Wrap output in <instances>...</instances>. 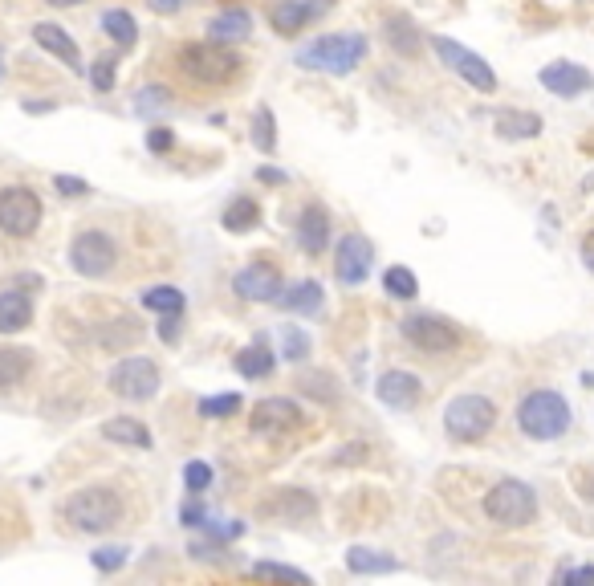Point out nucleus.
<instances>
[{
  "label": "nucleus",
  "mask_w": 594,
  "mask_h": 586,
  "mask_svg": "<svg viewBox=\"0 0 594 586\" xmlns=\"http://www.w3.org/2000/svg\"><path fill=\"white\" fill-rule=\"evenodd\" d=\"M241 53L224 41H192L180 49V70L196 82V86H224L241 74Z\"/></svg>",
  "instance_id": "nucleus-1"
},
{
  "label": "nucleus",
  "mask_w": 594,
  "mask_h": 586,
  "mask_svg": "<svg viewBox=\"0 0 594 586\" xmlns=\"http://www.w3.org/2000/svg\"><path fill=\"white\" fill-rule=\"evenodd\" d=\"M62 513L82 534H106L110 525H118V517H123V501H118V493L106 485H90V489H78L62 505Z\"/></svg>",
  "instance_id": "nucleus-2"
},
{
  "label": "nucleus",
  "mask_w": 594,
  "mask_h": 586,
  "mask_svg": "<svg viewBox=\"0 0 594 586\" xmlns=\"http://www.w3.org/2000/svg\"><path fill=\"white\" fill-rule=\"evenodd\" d=\"M517 424L529 440H558L570 428V403L558 391H529L517 407Z\"/></svg>",
  "instance_id": "nucleus-3"
},
{
  "label": "nucleus",
  "mask_w": 594,
  "mask_h": 586,
  "mask_svg": "<svg viewBox=\"0 0 594 586\" xmlns=\"http://www.w3.org/2000/svg\"><path fill=\"white\" fill-rule=\"evenodd\" d=\"M363 57H367V41L359 33H334V37H318L306 49H297V66L326 70V74H350Z\"/></svg>",
  "instance_id": "nucleus-4"
},
{
  "label": "nucleus",
  "mask_w": 594,
  "mask_h": 586,
  "mask_svg": "<svg viewBox=\"0 0 594 586\" xmlns=\"http://www.w3.org/2000/svg\"><path fill=\"white\" fill-rule=\"evenodd\" d=\"M493 424H497V407L485 395H456L444 407V432L452 440H460V444H472V440L489 436Z\"/></svg>",
  "instance_id": "nucleus-5"
},
{
  "label": "nucleus",
  "mask_w": 594,
  "mask_h": 586,
  "mask_svg": "<svg viewBox=\"0 0 594 586\" xmlns=\"http://www.w3.org/2000/svg\"><path fill=\"white\" fill-rule=\"evenodd\" d=\"M533 513H538V497L525 481H497L485 497V517L497 521V525H529Z\"/></svg>",
  "instance_id": "nucleus-6"
},
{
  "label": "nucleus",
  "mask_w": 594,
  "mask_h": 586,
  "mask_svg": "<svg viewBox=\"0 0 594 586\" xmlns=\"http://www.w3.org/2000/svg\"><path fill=\"white\" fill-rule=\"evenodd\" d=\"M432 49L440 53V62H444L452 74H460L472 90H481V94H493V90H497V74H493V66L485 62V57H477L472 49H464V45H456V41H448V37H436Z\"/></svg>",
  "instance_id": "nucleus-7"
},
{
  "label": "nucleus",
  "mask_w": 594,
  "mask_h": 586,
  "mask_svg": "<svg viewBox=\"0 0 594 586\" xmlns=\"http://www.w3.org/2000/svg\"><path fill=\"white\" fill-rule=\"evenodd\" d=\"M118 261V245L110 241V232L102 228H86L74 237L70 245V265L82 273V277H106Z\"/></svg>",
  "instance_id": "nucleus-8"
},
{
  "label": "nucleus",
  "mask_w": 594,
  "mask_h": 586,
  "mask_svg": "<svg viewBox=\"0 0 594 586\" xmlns=\"http://www.w3.org/2000/svg\"><path fill=\"white\" fill-rule=\"evenodd\" d=\"M37 224H41V200L33 188L0 192V232L5 237H33Z\"/></svg>",
  "instance_id": "nucleus-9"
},
{
  "label": "nucleus",
  "mask_w": 594,
  "mask_h": 586,
  "mask_svg": "<svg viewBox=\"0 0 594 586\" xmlns=\"http://www.w3.org/2000/svg\"><path fill=\"white\" fill-rule=\"evenodd\" d=\"M399 330H403V338H407L411 346L428 350V355H448V350L460 346L456 326L444 322V318H436V314H411V318H403Z\"/></svg>",
  "instance_id": "nucleus-10"
},
{
  "label": "nucleus",
  "mask_w": 594,
  "mask_h": 586,
  "mask_svg": "<svg viewBox=\"0 0 594 586\" xmlns=\"http://www.w3.org/2000/svg\"><path fill=\"white\" fill-rule=\"evenodd\" d=\"M110 391L123 395V399H151L159 391V367L155 359H143V355H131L123 359L114 371H110Z\"/></svg>",
  "instance_id": "nucleus-11"
},
{
  "label": "nucleus",
  "mask_w": 594,
  "mask_h": 586,
  "mask_svg": "<svg viewBox=\"0 0 594 586\" xmlns=\"http://www.w3.org/2000/svg\"><path fill=\"white\" fill-rule=\"evenodd\" d=\"M371 261H375V249L363 232H350V237L338 241V253H334V277L342 285H363L367 273H371Z\"/></svg>",
  "instance_id": "nucleus-12"
},
{
  "label": "nucleus",
  "mask_w": 594,
  "mask_h": 586,
  "mask_svg": "<svg viewBox=\"0 0 594 586\" xmlns=\"http://www.w3.org/2000/svg\"><path fill=\"white\" fill-rule=\"evenodd\" d=\"M326 9H330V0H277V5H269V25L281 37H293Z\"/></svg>",
  "instance_id": "nucleus-13"
},
{
  "label": "nucleus",
  "mask_w": 594,
  "mask_h": 586,
  "mask_svg": "<svg viewBox=\"0 0 594 586\" xmlns=\"http://www.w3.org/2000/svg\"><path fill=\"white\" fill-rule=\"evenodd\" d=\"M297 424H302V407L293 399H261L253 407V432H261V436H281Z\"/></svg>",
  "instance_id": "nucleus-14"
},
{
  "label": "nucleus",
  "mask_w": 594,
  "mask_h": 586,
  "mask_svg": "<svg viewBox=\"0 0 594 586\" xmlns=\"http://www.w3.org/2000/svg\"><path fill=\"white\" fill-rule=\"evenodd\" d=\"M232 289L241 293L245 302H277L281 298V277H277L273 265H249V269L236 273Z\"/></svg>",
  "instance_id": "nucleus-15"
},
{
  "label": "nucleus",
  "mask_w": 594,
  "mask_h": 586,
  "mask_svg": "<svg viewBox=\"0 0 594 586\" xmlns=\"http://www.w3.org/2000/svg\"><path fill=\"white\" fill-rule=\"evenodd\" d=\"M542 86L550 94H558V98H578V94H586L594 86V78H590V70H582L574 62H554V66L542 70Z\"/></svg>",
  "instance_id": "nucleus-16"
},
{
  "label": "nucleus",
  "mask_w": 594,
  "mask_h": 586,
  "mask_svg": "<svg viewBox=\"0 0 594 586\" xmlns=\"http://www.w3.org/2000/svg\"><path fill=\"white\" fill-rule=\"evenodd\" d=\"M297 245H302V253H310V257H318L330 245V212L322 204H310V208H302V216H297Z\"/></svg>",
  "instance_id": "nucleus-17"
},
{
  "label": "nucleus",
  "mask_w": 594,
  "mask_h": 586,
  "mask_svg": "<svg viewBox=\"0 0 594 586\" xmlns=\"http://www.w3.org/2000/svg\"><path fill=\"white\" fill-rule=\"evenodd\" d=\"M420 395H424V383L415 379V375H407V371H387L379 379V399L387 407H395V412H407V407H415V403H420Z\"/></svg>",
  "instance_id": "nucleus-18"
},
{
  "label": "nucleus",
  "mask_w": 594,
  "mask_h": 586,
  "mask_svg": "<svg viewBox=\"0 0 594 586\" xmlns=\"http://www.w3.org/2000/svg\"><path fill=\"white\" fill-rule=\"evenodd\" d=\"M33 37H37V45H41V49H49V53H53L62 66H70L74 74H82V53H78L74 37H70L62 25H49V21H41V25H33Z\"/></svg>",
  "instance_id": "nucleus-19"
},
{
  "label": "nucleus",
  "mask_w": 594,
  "mask_h": 586,
  "mask_svg": "<svg viewBox=\"0 0 594 586\" xmlns=\"http://www.w3.org/2000/svg\"><path fill=\"white\" fill-rule=\"evenodd\" d=\"M33 322V302L17 289L0 293V334H21Z\"/></svg>",
  "instance_id": "nucleus-20"
},
{
  "label": "nucleus",
  "mask_w": 594,
  "mask_h": 586,
  "mask_svg": "<svg viewBox=\"0 0 594 586\" xmlns=\"http://www.w3.org/2000/svg\"><path fill=\"white\" fill-rule=\"evenodd\" d=\"M273 350H269V338L261 334L257 342H249L241 355H236V371H241L245 379H269L273 375Z\"/></svg>",
  "instance_id": "nucleus-21"
},
{
  "label": "nucleus",
  "mask_w": 594,
  "mask_h": 586,
  "mask_svg": "<svg viewBox=\"0 0 594 586\" xmlns=\"http://www.w3.org/2000/svg\"><path fill=\"white\" fill-rule=\"evenodd\" d=\"M249 29H253V17L245 13V9H224L212 25H208V33H212V41H224V45H232V41H245L249 37Z\"/></svg>",
  "instance_id": "nucleus-22"
},
{
  "label": "nucleus",
  "mask_w": 594,
  "mask_h": 586,
  "mask_svg": "<svg viewBox=\"0 0 594 586\" xmlns=\"http://www.w3.org/2000/svg\"><path fill=\"white\" fill-rule=\"evenodd\" d=\"M277 302L285 310H293V314H318L322 310V285L318 281H297L293 289H281Z\"/></svg>",
  "instance_id": "nucleus-23"
},
{
  "label": "nucleus",
  "mask_w": 594,
  "mask_h": 586,
  "mask_svg": "<svg viewBox=\"0 0 594 586\" xmlns=\"http://www.w3.org/2000/svg\"><path fill=\"white\" fill-rule=\"evenodd\" d=\"M497 131L505 139H538L542 135V119L529 110H501L497 114Z\"/></svg>",
  "instance_id": "nucleus-24"
},
{
  "label": "nucleus",
  "mask_w": 594,
  "mask_h": 586,
  "mask_svg": "<svg viewBox=\"0 0 594 586\" xmlns=\"http://www.w3.org/2000/svg\"><path fill=\"white\" fill-rule=\"evenodd\" d=\"M102 436H106V440H114V444L151 448V432H147L139 420H131V416H114V420H106V424H102Z\"/></svg>",
  "instance_id": "nucleus-25"
},
{
  "label": "nucleus",
  "mask_w": 594,
  "mask_h": 586,
  "mask_svg": "<svg viewBox=\"0 0 594 586\" xmlns=\"http://www.w3.org/2000/svg\"><path fill=\"white\" fill-rule=\"evenodd\" d=\"M102 33H110V41L123 45V49H135V41H139V25H135V17L127 9L102 13Z\"/></svg>",
  "instance_id": "nucleus-26"
},
{
  "label": "nucleus",
  "mask_w": 594,
  "mask_h": 586,
  "mask_svg": "<svg viewBox=\"0 0 594 586\" xmlns=\"http://www.w3.org/2000/svg\"><path fill=\"white\" fill-rule=\"evenodd\" d=\"M383 33H387V45H391L395 53H403V57L420 53V33H415V25H411L407 17H387Z\"/></svg>",
  "instance_id": "nucleus-27"
},
{
  "label": "nucleus",
  "mask_w": 594,
  "mask_h": 586,
  "mask_svg": "<svg viewBox=\"0 0 594 586\" xmlns=\"http://www.w3.org/2000/svg\"><path fill=\"white\" fill-rule=\"evenodd\" d=\"M269 509H273V513H281V517H289V521H297V517L306 521V517H314V509H318V505H314V497H310L306 489H281V493H277V501H273Z\"/></svg>",
  "instance_id": "nucleus-28"
},
{
  "label": "nucleus",
  "mask_w": 594,
  "mask_h": 586,
  "mask_svg": "<svg viewBox=\"0 0 594 586\" xmlns=\"http://www.w3.org/2000/svg\"><path fill=\"white\" fill-rule=\"evenodd\" d=\"M346 566H350L354 574H387V570H395L399 562L387 558V554H379V550H367V546H350Z\"/></svg>",
  "instance_id": "nucleus-29"
},
{
  "label": "nucleus",
  "mask_w": 594,
  "mask_h": 586,
  "mask_svg": "<svg viewBox=\"0 0 594 586\" xmlns=\"http://www.w3.org/2000/svg\"><path fill=\"white\" fill-rule=\"evenodd\" d=\"M257 220H261V208H257V200H249V196H236V200L224 208V228H228V232H249V228H257Z\"/></svg>",
  "instance_id": "nucleus-30"
},
{
  "label": "nucleus",
  "mask_w": 594,
  "mask_h": 586,
  "mask_svg": "<svg viewBox=\"0 0 594 586\" xmlns=\"http://www.w3.org/2000/svg\"><path fill=\"white\" fill-rule=\"evenodd\" d=\"M143 306L155 310L159 318H163V314H184V293L175 289V285H151V289L143 293Z\"/></svg>",
  "instance_id": "nucleus-31"
},
{
  "label": "nucleus",
  "mask_w": 594,
  "mask_h": 586,
  "mask_svg": "<svg viewBox=\"0 0 594 586\" xmlns=\"http://www.w3.org/2000/svg\"><path fill=\"white\" fill-rule=\"evenodd\" d=\"M29 375V350H0V391L17 387Z\"/></svg>",
  "instance_id": "nucleus-32"
},
{
  "label": "nucleus",
  "mask_w": 594,
  "mask_h": 586,
  "mask_svg": "<svg viewBox=\"0 0 594 586\" xmlns=\"http://www.w3.org/2000/svg\"><path fill=\"white\" fill-rule=\"evenodd\" d=\"M383 289L391 293V298H399V302H411L415 293H420V281H415V273H411V269L391 265V269L383 273Z\"/></svg>",
  "instance_id": "nucleus-33"
},
{
  "label": "nucleus",
  "mask_w": 594,
  "mask_h": 586,
  "mask_svg": "<svg viewBox=\"0 0 594 586\" xmlns=\"http://www.w3.org/2000/svg\"><path fill=\"white\" fill-rule=\"evenodd\" d=\"M253 143H257V151H265V155L277 151V123H273V110H269V106H261V110L253 114Z\"/></svg>",
  "instance_id": "nucleus-34"
},
{
  "label": "nucleus",
  "mask_w": 594,
  "mask_h": 586,
  "mask_svg": "<svg viewBox=\"0 0 594 586\" xmlns=\"http://www.w3.org/2000/svg\"><path fill=\"white\" fill-rule=\"evenodd\" d=\"M281 355H285L289 363H306V359H310V334L297 330V326H285V334H281Z\"/></svg>",
  "instance_id": "nucleus-35"
},
{
  "label": "nucleus",
  "mask_w": 594,
  "mask_h": 586,
  "mask_svg": "<svg viewBox=\"0 0 594 586\" xmlns=\"http://www.w3.org/2000/svg\"><path fill=\"white\" fill-rule=\"evenodd\" d=\"M253 574H257V578H277V582H297V586H306V582H310V574H306V570L273 566V562H257V566H253Z\"/></svg>",
  "instance_id": "nucleus-36"
},
{
  "label": "nucleus",
  "mask_w": 594,
  "mask_h": 586,
  "mask_svg": "<svg viewBox=\"0 0 594 586\" xmlns=\"http://www.w3.org/2000/svg\"><path fill=\"white\" fill-rule=\"evenodd\" d=\"M236 407H241V395H212V399H200V416H208V420H216V416H232Z\"/></svg>",
  "instance_id": "nucleus-37"
},
{
  "label": "nucleus",
  "mask_w": 594,
  "mask_h": 586,
  "mask_svg": "<svg viewBox=\"0 0 594 586\" xmlns=\"http://www.w3.org/2000/svg\"><path fill=\"white\" fill-rule=\"evenodd\" d=\"M167 106H171V90H163V86H143L139 90V102H135L139 114H155V110H167Z\"/></svg>",
  "instance_id": "nucleus-38"
},
{
  "label": "nucleus",
  "mask_w": 594,
  "mask_h": 586,
  "mask_svg": "<svg viewBox=\"0 0 594 586\" xmlns=\"http://www.w3.org/2000/svg\"><path fill=\"white\" fill-rule=\"evenodd\" d=\"M302 387H306V395H314V399H326V403H334V399H338V387H334V379H330V375H306V379H302Z\"/></svg>",
  "instance_id": "nucleus-39"
},
{
  "label": "nucleus",
  "mask_w": 594,
  "mask_h": 586,
  "mask_svg": "<svg viewBox=\"0 0 594 586\" xmlns=\"http://www.w3.org/2000/svg\"><path fill=\"white\" fill-rule=\"evenodd\" d=\"M184 485H188L192 493H204V489L212 485V468H208L204 460H192V464L184 468Z\"/></svg>",
  "instance_id": "nucleus-40"
},
{
  "label": "nucleus",
  "mask_w": 594,
  "mask_h": 586,
  "mask_svg": "<svg viewBox=\"0 0 594 586\" xmlns=\"http://www.w3.org/2000/svg\"><path fill=\"white\" fill-rule=\"evenodd\" d=\"M94 566L98 570H118V566H127V550L123 546H102V550H94Z\"/></svg>",
  "instance_id": "nucleus-41"
},
{
  "label": "nucleus",
  "mask_w": 594,
  "mask_h": 586,
  "mask_svg": "<svg viewBox=\"0 0 594 586\" xmlns=\"http://www.w3.org/2000/svg\"><path fill=\"white\" fill-rule=\"evenodd\" d=\"M90 82H94V90H114V57H98L94 62V70H90Z\"/></svg>",
  "instance_id": "nucleus-42"
},
{
  "label": "nucleus",
  "mask_w": 594,
  "mask_h": 586,
  "mask_svg": "<svg viewBox=\"0 0 594 586\" xmlns=\"http://www.w3.org/2000/svg\"><path fill=\"white\" fill-rule=\"evenodd\" d=\"M53 188L62 192V196H86V192H90V184H86V180H74V175H57Z\"/></svg>",
  "instance_id": "nucleus-43"
},
{
  "label": "nucleus",
  "mask_w": 594,
  "mask_h": 586,
  "mask_svg": "<svg viewBox=\"0 0 594 586\" xmlns=\"http://www.w3.org/2000/svg\"><path fill=\"white\" fill-rule=\"evenodd\" d=\"M171 143H175V135H171L167 127H151V131H147V147H151L155 155H159V151H171Z\"/></svg>",
  "instance_id": "nucleus-44"
},
{
  "label": "nucleus",
  "mask_w": 594,
  "mask_h": 586,
  "mask_svg": "<svg viewBox=\"0 0 594 586\" xmlns=\"http://www.w3.org/2000/svg\"><path fill=\"white\" fill-rule=\"evenodd\" d=\"M159 334H163L167 342L180 338V314H163V318H159Z\"/></svg>",
  "instance_id": "nucleus-45"
},
{
  "label": "nucleus",
  "mask_w": 594,
  "mask_h": 586,
  "mask_svg": "<svg viewBox=\"0 0 594 586\" xmlns=\"http://www.w3.org/2000/svg\"><path fill=\"white\" fill-rule=\"evenodd\" d=\"M558 578H566V582H594V566H578V570H562Z\"/></svg>",
  "instance_id": "nucleus-46"
},
{
  "label": "nucleus",
  "mask_w": 594,
  "mask_h": 586,
  "mask_svg": "<svg viewBox=\"0 0 594 586\" xmlns=\"http://www.w3.org/2000/svg\"><path fill=\"white\" fill-rule=\"evenodd\" d=\"M184 525H204V509L200 505H184Z\"/></svg>",
  "instance_id": "nucleus-47"
},
{
  "label": "nucleus",
  "mask_w": 594,
  "mask_h": 586,
  "mask_svg": "<svg viewBox=\"0 0 594 586\" xmlns=\"http://www.w3.org/2000/svg\"><path fill=\"white\" fill-rule=\"evenodd\" d=\"M582 261H586V269L594 273V232H590V237L582 241Z\"/></svg>",
  "instance_id": "nucleus-48"
},
{
  "label": "nucleus",
  "mask_w": 594,
  "mask_h": 586,
  "mask_svg": "<svg viewBox=\"0 0 594 586\" xmlns=\"http://www.w3.org/2000/svg\"><path fill=\"white\" fill-rule=\"evenodd\" d=\"M261 180H265V184H281L285 175H281V171H273V167H265V171H261Z\"/></svg>",
  "instance_id": "nucleus-49"
},
{
  "label": "nucleus",
  "mask_w": 594,
  "mask_h": 586,
  "mask_svg": "<svg viewBox=\"0 0 594 586\" xmlns=\"http://www.w3.org/2000/svg\"><path fill=\"white\" fill-rule=\"evenodd\" d=\"M45 5H53V9H74V5H86V0H45Z\"/></svg>",
  "instance_id": "nucleus-50"
},
{
  "label": "nucleus",
  "mask_w": 594,
  "mask_h": 586,
  "mask_svg": "<svg viewBox=\"0 0 594 586\" xmlns=\"http://www.w3.org/2000/svg\"><path fill=\"white\" fill-rule=\"evenodd\" d=\"M582 493L594 501V473H582Z\"/></svg>",
  "instance_id": "nucleus-51"
},
{
  "label": "nucleus",
  "mask_w": 594,
  "mask_h": 586,
  "mask_svg": "<svg viewBox=\"0 0 594 586\" xmlns=\"http://www.w3.org/2000/svg\"><path fill=\"white\" fill-rule=\"evenodd\" d=\"M151 5H155V9H163V13H171V9H175V0H151Z\"/></svg>",
  "instance_id": "nucleus-52"
},
{
  "label": "nucleus",
  "mask_w": 594,
  "mask_h": 586,
  "mask_svg": "<svg viewBox=\"0 0 594 586\" xmlns=\"http://www.w3.org/2000/svg\"><path fill=\"white\" fill-rule=\"evenodd\" d=\"M0 82H5V49H0Z\"/></svg>",
  "instance_id": "nucleus-53"
}]
</instances>
